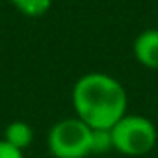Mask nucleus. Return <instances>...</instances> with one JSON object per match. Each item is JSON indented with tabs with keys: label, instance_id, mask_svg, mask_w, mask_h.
Instances as JSON below:
<instances>
[{
	"label": "nucleus",
	"instance_id": "obj_1",
	"mask_svg": "<svg viewBox=\"0 0 158 158\" xmlns=\"http://www.w3.org/2000/svg\"><path fill=\"white\" fill-rule=\"evenodd\" d=\"M76 117L93 130H110L128 112V95L117 78L106 73H86L73 86Z\"/></svg>",
	"mask_w": 158,
	"mask_h": 158
},
{
	"label": "nucleus",
	"instance_id": "obj_8",
	"mask_svg": "<svg viewBox=\"0 0 158 158\" xmlns=\"http://www.w3.org/2000/svg\"><path fill=\"white\" fill-rule=\"evenodd\" d=\"M0 158H24V152L10 145L8 141L0 139Z\"/></svg>",
	"mask_w": 158,
	"mask_h": 158
},
{
	"label": "nucleus",
	"instance_id": "obj_2",
	"mask_svg": "<svg viewBox=\"0 0 158 158\" xmlns=\"http://www.w3.org/2000/svg\"><path fill=\"white\" fill-rule=\"evenodd\" d=\"M114 151L123 156H143L149 154L158 141V130L149 117L138 114H127L112 128Z\"/></svg>",
	"mask_w": 158,
	"mask_h": 158
},
{
	"label": "nucleus",
	"instance_id": "obj_3",
	"mask_svg": "<svg viewBox=\"0 0 158 158\" xmlns=\"http://www.w3.org/2000/svg\"><path fill=\"white\" fill-rule=\"evenodd\" d=\"M91 136L93 128L76 115L65 117L50 127L47 149L54 158H88L91 154Z\"/></svg>",
	"mask_w": 158,
	"mask_h": 158
},
{
	"label": "nucleus",
	"instance_id": "obj_6",
	"mask_svg": "<svg viewBox=\"0 0 158 158\" xmlns=\"http://www.w3.org/2000/svg\"><path fill=\"white\" fill-rule=\"evenodd\" d=\"M10 2L19 13L26 17H41L52 6V0H10Z\"/></svg>",
	"mask_w": 158,
	"mask_h": 158
},
{
	"label": "nucleus",
	"instance_id": "obj_4",
	"mask_svg": "<svg viewBox=\"0 0 158 158\" xmlns=\"http://www.w3.org/2000/svg\"><path fill=\"white\" fill-rule=\"evenodd\" d=\"M134 56L147 69H158V28L141 32L134 39Z\"/></svg>",
	"mask_w": 158,
	"mask_h": 158
},
{
	"label": "nucleus",
	"instance_id": "obj_5",
	"mask_svg": "<svg viewBox=\"0 0 158 158\" xmlns=\"http://www.w3.org/2000/svg\"><path fill=\"white\" fill-rule=\"evenodd\" d=\"M2 139L8 141L10 145H13L15 149L24 152V149H28L32 145V141H34V130L26 121L17 119V121H11L4 128V138Z\"/></svg>",
	"mask_w": 158,
	"mask_h": 158
},
{
	"label": "nucleus",
	"instance_id": "obj_7",
	"mask_svg": "<svg viewBox=\"0 0 158 158\" xmlns=\"http://www.w3.org/2000/svg\"><path fill=\"white\" fill-rule=\"evenodd\" d=\"M114 151L112 132L110 130H93L91 136V154H106Z\"/></svg>",
	"mask_w": 158,
	"mask_h": 158
}]
</instances>
